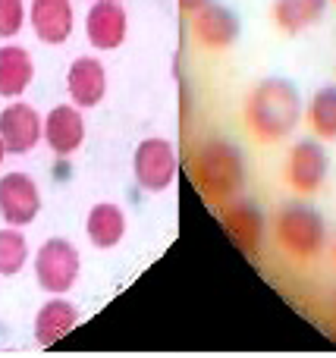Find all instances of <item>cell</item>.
I'll list each match as a JSON object with an SVG mask.
<instances>
[{
	"label": "cell",
	"instance_id": "cell-2",
	"mask_svg": "<svg viewBox=\"0 0 336 358\" xmlns=\"http://www.w3.org/2000/svg\"><path fill=\"white\" fill-rule=\"evenodd\" d=\"M192 179L211 204H226L245 189V157L236 145L207 142L192 157Z\"/></svg>",
	"mask_w": 336,
	"mask_h": 358
},
{
	"label": "cell",
	"instance_id": "cell-1",
	"mask_svg": "<svg viewBox=\"0 0 336 358\" xmlns=\"http://www.w3.org/2000/svg\"><path fill=\"white\" fill-rule=\"evenodd\" d=\"M302 101L299 88L286 79H264L245 101V120L255 138L261 142H280L299 126Z\"/></svg>",
	"mask_w": 336,
	"mask_h": 358
},
{
	"label": "cell",
	"instance_id": "cell-19",
	"mask_svg": "<svg viewBox=\"0 0 336 358\" xmlns=\"http://www.w3.org/2000/svg\"><path fill=\"white\" fill-rule=\"evenodd\" d=\"M308 126L314 129V136H321L324 142L336 138V85L321 88L308 104Z\"/></svg>",
	"mask_w": 336,
	"mask_h": 358
},
{
	"label": "cell",
	"instance_id": "cell-4",
	"mask_svg": "<svg viewBox=\"0 0 336 358\" xmlns=\"http://www.w3.org/2000/svg\"><path fill=\"white\" fill-rule=\"evenodd\" d=\"M82 271L79 248L69 239H48L35 255V280L44 292L63 296L75 286Z\"/></svg>",
	"mask_w": 336,
	"mask_h": 358
},
{
	"label": "cell",
	"instance_id": "cell-3",
	"mask_svg": "<svg viewBox=\"0 0 336 358\" xmlns=\"http://www.w3.org/2000/svg\"><path fill=\"white\" fill-rule=\"evenodd\" d=\"M274 233H277V242L299 261L314 258L324 248V220H321V214L314 208L299 204V201L286 204L277 214Z\"/></svg>",
	"mask_w": 336,
	"mask_h": 358
},
{
	"label": "cell",
	"instance_id": "cell-23",
	"mask_svg": "<svg viewBox=\"0 0 336 358\" xmlns=\"http://www.w3.org/2000/svg\"><path fill=\"white\" fill-rule=\"evenodd\" d=\"M3 157H6V145H3V138H0V164H3Z\"/></svg>",
	"mask_w": 336,
	"mask_h": 358
},
{
	"label": "cell",
	"instance_id": "cell-5",
	"mask_svg": "<svg viewBox=\"0 0 336 358\" xmlns=\"http://www.w3.org/2000/svg\"><path fill=\"white\" fill-rule=\"evenodd\" d=\"M132 173H136V182L142 189L163 192L180 173L176 145L167 138H145L136 148V157H132Z\"/></svg>",
	"mask_w": 336,
	"mask_h": 358
},
{
	"label": "cell",
	"instance_id": "cell-22",
	"mask_svg": "<svg viewBox=\"0 0 336 358\" xmlns=\"http://www.w3.org/2000/svg\"><path fill=\"white\" fill-rule=\"evenodd\" d=\"M207 3H211V0H180V10L186 13V16H195V13L205 10Z\"/></svg>",
	"mask_w": 336,
	"mask_h": 358
},
{
	"label": "cell",
	"instance_id": "cell-21",
	"mask_svg": "<svg viewBox=\"0 0 336 358\" xmlns=\"http://www.w3.org/2000/svg\"><path fill=\"white\" fill-rule=\"evenodd\" d=\"M25 25V6L22 0H0V38L19 35Z\"/></svg>",
	"mask_w": 336,
	"mask_h": 358
},
{
	"label": "cell",
	"instance_id": "cell-13",
	"mask_svg": "<svg viewBox=\"0 0 336 358\" xmlns=\"http://www.w3.org/2000/svg\"><path fill=\"white\" fill-rule=\"evenodd\" d=\"M195 22H192V35L198 44L211 50H224L230 48L233 41L239 38V19L233 10L226 6H217V3H207L205 10L195 13Z\"/></svg>",
	"mask_w": 336,
	"mask_h": 358
},
{
	"label": "cell",
	"instance_id": "cell-10",
	"mask_svg": "<svg viewBox=\"0 0 336 358\" xmlns=\"http://www.w3.org/2000/svg\"><path fill=\"white\" fill-rule=\"evenodd\" d=\"M44 142L57 157H69L85 142V120L75 104H60L44 117Z\"/></svg>",
	"mask_w": 336,
	"mask_h": 358
},
{
	"label": "cell",
	"instance_id": "cell-20",
	"mask_svg": "<svg viewBox=\"0 0 336 358\" xmlns=\"http://www.w3.org/2000/svg\"><path fill=\"white\" fill-rule=\"evenodd\" d=\"M25 261H29V242L19 233V227L0 229V273L13 277V273L22 271Z\"/></svg>",
	"mask_w": 336,
	"mask_h": 358
},
{
	"label": "cell",
	"instance_id": "cell-7",
	"mask_svg": "<svg viewBox=\"0 0 336 358\" xmlns=\"http://www.w3.org/2000/svg\"><path fill=\"white\" fill-rule=\"evenodd\" d=\"M44 136V120L38 117L35 107L22 104H10L0 113V138L6 145V155H29Z\"/></svg>",
	"mask_w": 336,
	"mask_h": 358
},
{
	"label": "cell",
	"instance_id": "cell-16",
	"mask_svg": "<svg viewBox=\"0 0 336 358\" xmlns=\"http://www.w3.org/2000/svg\"><path fill=\"white\" fill-rule=\"evenodd\" d=\"M31 76H35V63L29 50L19 44L0 48V98H19L31 85Z\"/></svg>",
	"mask_w": 336,
	"mask_h": 358
},
{
	"label": "cell",
	"instance_id": "cell-17",
	"mask_svg": "<svg viewBox=\"0 0 336 358\" xmlns=\"http://www.w3.org/2000/svg\"><path fill=\"white\" fill-rule=\"evenodd\" d=\"M85 233H88V242H92L94 248L119 245V239L126 236V214L117 208V204H110V201L94 204V208L88 210Z\"/></svg>",
	"mask_w": 336,
	"mask_h": 358
},
{
	"label": "cell",
	"instance_id": "cell-9",
	"mask_svg": "<svg viewBox=\"0 0 336 358\" xmlns=\"http://www.w3.org/2000/svg\"><path fill=\"white\" fill-rule=\"evenodd\" d=\"M220 217H224V229L230 233V239L242 248L245 255H258L264 239V217L245 198H233V201L220 204Z\"/></svg>",
	"mask_w": 336,
	"mask_h": 358
},
{
	"label": "cell",
	"instance_id": "cell-14",
	"mask_svg": "<svg viewBox=\"0 0 336 358\" xmlns=\"http://www.w3.org/2000/svg\"><path fill=\"white\" fill-rule=\"evenodd\" d=\"M31 29L44 44H63L73 35V3L69 0H31Z\"/></svg>",
	"mask_w": 336,
	"mask_h": 358
},
{
	"label": "cell",
	"instance_id": "cell-6",
	"mask_svg": "<svg viewBox=\"0 0 336 358\" xmlns=\"http://www.w3.org/2000/svg\"><path fill=\"white\" fill-rule=\"evenodd\" d=\"M41 210V192L25 173H6L0 179V214L10 227H25Z\"/></svg>",
	"mask_w": 336,
	"mask_h": 358
},
{
	"label": "cell",
	"instance_id": "cell-18",
	"mask_svg": "<svg viewBox=\"0 0 336 358\" xmlns=\"http://www.w3.org/2000/svg\"><path fill=\"white\" fill-rule=\"evenodd\" d=\"M324 10L327 0H274V22L283 31L295 35V31H305L314 22H321Z\"/></svg>",
	"mask_w": 336,
	"mask_h": 358
},
{
	"label": "cell",
	"instance_id": "cell-15",
	"mask_svg": "<svg viewBox=\"0 0 336 358\" xmlns=\"http://www.w3.org/2000/svg\"><path fill=\"white\" fill-rule=\"evenodd\" d=\"M79 324V308L66 299H50L48 305H41L35 315V340L38 346H54L57 340L69 334Z\"/></svg>",
	"mask_w": 336,
	"mask_h": 358
},
{
	"label": "cell",
	"instance_id": "cell-8",
	"mask_svg": "<svg viewBox=\"0 0 336 358\" xmlns=\"http://www.w3.org/2000/svg\"><path fill=\"white\" fill-rule=\"evenodd\" d=\"M129 16L119 0H94L85 16V35L98 50H117L126 41Z\"/></svg>",
	"mask_w": 336,
	"mask_h": 358
},
{
	"label": "cell",
	"instance_id": "cell-12",
	"mask_svg": "<svg viewBox=\"0 0 336 358\" xmlns=\"http://www.w3.org/2000/svg\"><path fill=\"white\" fill-rule=\"evenodd\" d=\"M66 92L75 107H98L107 94V73L104 63L94 57H79L73 60L66 73Z\"/></svg>",
	"mask_w": 336,
	"mask_h": 358
},
{
	"label": "cell",
	"instance_id": "cell-11",
	"mask_svg": "<svg viewBox=\"0 0 336 358\" xmlns=\"http://www.w3.org/2000/svg\"><path fill=\"white\" fill-rule=\"evenodd\" d=\"M327 176V155L318 142H299L286 157V179L295 192L314 195L324 185Z\"/></svg>",
	"mask_w": 336,
	"mask_h": 358
}]
</instances>
